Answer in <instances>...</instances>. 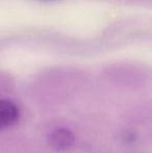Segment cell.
Returning <instances> with one entry per match:
<instances>
[{
    "label": "cell",
    "instance_id": "cell-2",
    "mask_svg": "<svg viewBox=\"0 0 152 153\" xmlns=\"http://www.w3.org/2000/svg\"><path fill=\"white\" fill-rule=\"evenodd\" d=\"M20 117L17 105L10 100L0 99V129L7 128L16 124Z\"/></svg>",
    "mask_w": 152,
    "mask_h": 153
},
{
    "label": "cell",
    "instance_id": "cell-1",
    "mask_svg": "<svg viewBox=\"0 0 152 153\" xmlns=\"http://www.w3.org/2000/svg\"><path fill=\"white\" fill-rule=\"evenodd\" d=\"M47 140L51 148L57 151H65L73 146L75 142V135L70 129L59 127L52 129L49 132Z\"/></svg>",
    "mask_w": 152,
    "mask_h": 153
}]
</instances>
